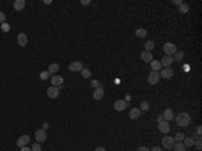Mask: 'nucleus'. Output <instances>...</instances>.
Instances as JSON below:
<instances>
[{
    "instance_id": "obj_1",
    "label": "nucleus",
    "mask_w": 202,
    "mask_h": 151,
    "mask_svg": "<svg viewBox=\"0 0 202 151\" xmlns=\"http://www.w3.org/2000/svg\"><path fill=\"white\" fill-rule=\"evenodd\" d=\"M190 120H191V117L187 112H181V113H178L175 117V122L179 127H186V125L190 123Z\"/></svg>"
},
{
    "instance_id": "obj_2",
    "label": "nucleus",
    "mask_w": 202,
    "mask_h": 151,
    "mask_svg": "<svg viewBox=\"0 0 202 151\" xmlns=\"http://www.w3.org/2000/svg\"><path fill=\"white\" fill-rule=\"evenodd\" d=\"M162 144H163L164 148H167V150H170V148L174 147V144H175V140H174L173 136H164L163 139H162Z\"/></svg>"
},
{
    "instance_id": "obj_3",
    "label": "nucleus",
    "mask_w": 202,
    "mask_h": 151,
    "mask_svg": "<svg viewBox=\"0 0 202 151\" xmlns=\"http://www.w3.org/2000/svg\"><path fill=\"white\" fill-rule=\"evenodd\" d=\"M163 51L166 53V55H171V54H175L176 53V46L171 42H167V43L163 45Z\"/></svg>"
},
{
    "instance_id": "obj_4",
    "label": "nucleus",
    "mask_w": 202,
    "mask_h": 151,
    "mask_svg": "<svg viewBox=\"0 0 202 151\" xmlns=\"http://www.w3.org/2000/svg\"><path fill=\"white\" fill-rule=\"evenodd\" d=\"M159 81H160V74H159L158 72H152V70H151V73L148 74V82L151 85H155V84H158Z\"/></svg>"
},
{
    "instance_id": "obj_5",
    "label": "nucleus",
    "mask_w": 202,
    "mask_h": 151,
    "mask_svg": "<svg viewBox=\"0 0 202 151\" xmlns=\"http://www.w3.org/2000/svg\"><path fill=\"white\" fill-rule=\"evenodd\" d=\"M16 41H18V45L19 46H26L27 42H28V37H27V34H24V32H19L18 37H16Z\"/></svg>"
},
{
    "instance_id": "obj_6",
    "label": "nucleus",
    "mask_w": 202,
    "mask_h": 151,
    "mask_svg": "<svg viewBox=\"0 0 202 151\" xmlns=\"http://www.w3.org/2000/svg\"><path fill=\"white\" fill-rule=\"evenodd\" d=\"M47 96L50 99H57L59 96V89L57 86H49L47 88Z\"/></svg>"
},
{
    "instance_id": "obj_7",
    "label": "nucleus",
    "mask_w": 202,
    "mask_h": 151,
    "mask_svg": "<svg viewBox=\"0 0 202 151\" xmlns=\"http://www.w3.org/2000/svg\"><path fill=\"white\" fill-rule=\"evenodd\" d=\"M159 74H160V77H163V78L170 80L174 77V70L170 69V67H164V69L162 70V73H159Z\"/></svg>"
},
{
    "instance_id": "obj_8",
    "label": "nucleus",
    "mask_w": 202,
    "mask_h": 151,
    "mask_svg": "<svg viewBox=\"0 0 202 151\" xmlns=\"http://www.w3.org/2000/svg\"><path fill=\"white\" fill-rule=\"evenodd\" d=\"M82 69H84V65L79 61H74L69 65V70H71V72H81Z\"/></svg>"
},
{
    "instance_id": "obj_9",
    "label": "nucleus",
    "mask_w": 202,
    "mask_h": 151,
    "mask_svg": "<svg viewBox=\"0 0 202 151\" xmlns=\"http://www.w3.org/2000/svg\"><path fill=\"white\" fill-rule=\"evenodd\" d=\"M113 108L116 111H119V112H123V111L127 108V103L124 101V100H116L114 104H113Z\"/></svg>"
},
{
    "instance_id": "obj_10",
    "label": "nucleus",
    "mask_w": 202,
    "mask_h": 151,
    "mask_svg": "<svg viewBox=\"0 0 202 151\" xmlns=\"http://www.w3.org/2000/svg\"><path fill=\"white\" fill-rule=\"evenodd\" d=\"M46 138H47V135H46V131H44V130H38L35 132V139L38 140V143L44 142V140H46Z\"/></svg>"
},
{
    "instance_id": "obj_11",
    "label": "nucleus",
    "mask_w": 202,
    "mask_h": 151,
    "mask_svg": "<svg viewBox=\"0 0 202 151\" xmlns=\"http://www.w3.org/2000/svg\"><path fill=\"white\" fill-rule=\"evenodd\" d=\"M30 142V136L28 135H22V136L18 138V140H16V144L19 146V147H24V146L27 144V143Z\"/></svg>"
},
{
    "instance_id": "obj_12",
    "label": "nucleus",
    "mask_w": 202,
    "mask_h": 151,
    "mask_svg": "<svg viewBox=\"0 0 202 151\" xmlns=\"http://www.w3.org/2000/svg\"><path fill=\"white\" fill-rule=\"evenodd\" d=\"M173 61H174V58L171 57V55H164L163 58H162V61H159V62H160L162 66L168 67L170 65H173Z\"/></svg>"
},
{
    "instance_id": "obj_13",
    "label": "nucleus",
    "mask_w": 202,
    "mask_h": 151,
    "mask_svg": "<svg viewBox=\"0 0 202 151\" xmlns=\"http://www.w3.org/2000/svg\"><path fill=\"white\" fill-rule=\"evenodd\" d=\"M140 115H141V111L139 109V108H132V109L129 111V119H132V120L139 119Z\"/></svg>"
},
{
    "instance_id": "obj_14",
    "label": "nucleus",
    "mask_w": 202,
    "mask_h": 151,
    "mask_svg": "<svg viewBox=\"0 0 202 151\" xmlns=\"http://www.w3.org/2000/svg\"><path fill=\"white\" fill-rule=\"evenodd\" d=\"M51 84H53V86H61L63 84V77L62 76H53L51 77Z\"/></svg>"
},
{
    "instance_id": "obj_15",
    "label": "nucleus",
    "mask_w": 202,
    "mask_h": 151,
    "mask_svg": "<svg viewBox=\"0 0 202 151\" xmlns=\"http://www.w3.org/2000/svg\"><path fill=\"white\" fill-rule=\"evenodd\" d=\"M162 116H163V119H164V122H171V120L174 119V112H173V109H166L163 112V115H162Z\"/></svg>"
},
{
    "instance_id": "obj_16",
    "label": "nucleus",
    "mask_w": 202,
    "mask_h": 151,
    "mask_svg": "<svg viewBox=\"0 0 202 151\" xmlns=\"http://www.w3.org/2000/svg\"><path fill=\"white\" fill-rule=\"evenodd\" d=\"M24 7H26V1H24V0H15L14 1L15 11H22Z\"/></svg>"
},
{
    "instance_id": "obj_17",
    "label": "nucleus",
    "mask_w": 202,
    "mask_h": 151,
    "mask_svg": "<svg viewBox=\"0 0 202 151\" xmlns=\"http://www.w3.org/2000/svg\"><path fill=\"white\" fill-rule=\"evenodd\" d=\"M158 128H159V131H160V132L167 134V132L170 131V124H168L167 122H162V123H159V124H158Z\"/></svg>"
},
{
    "instance_id": "obj_18",
    "label": "nucleus",
    "mask_w": 202,
    "mask_h": 151,
    "mask_svg": "<svg viewBox=\"0 0 202 151\" xmlns=\"http://www.w3.org/2000/svg\"><path fill=\"white\" fill-rule=\"evenodd\" d=\"M104 97V89L103 88H97L93 92V99L94 100H101Z\"/></svg>"
},
{
    "instance_id": "obj_19",
    "label": "nucleus",
    "mask_w": 202,
    "mask_h": 151,
    "mask_svg": "<svg viewBox=\"0 0 202 151\" xmlns=\"http://www.w3.org/2000/svg\"><path fill=\"white\" fill-rule=\"evenodd\" d=\"M140 58L143 59L144 62H151L152 61V54H151V51H146V50H144L140 54Z\"/></svg>"
},
{
    "instance_id": "obj_20",
    "label": "nucleus",
    "mask_w": 202,
    "mask_h": 151,
    "mask_svg": "<svg viewBox=\"0 0 202 151\" xmlns=\"http://www.w3.org/2000/svg\"><path fill=\"white\" fill-rule=\"evenodd\" d=\"M58 70H59V65L58 64H51V65H49V74L50 76H55L57 73H58Z\"/></svg>"
},
{
    "instance_id": "obj_21",
    "label": "nucleus",
    "mask_w": 202,
    "mask_h": 151,
    "mask_svg": "<svg viewBox=\"0 0 202 151\" xmlns=\"http://www.w3.org/2000/svg\"><path fill=\"white\" fill-rule=\"evenodd\" d=\"M151 69H152V72H158V70L162 69V65L159 61H156V59H152L151 61Z\"/></svg>"
},
{
    "instance_id": "obj_22",
    "label": "nucleus",
    "mask_w": 202,
    "mask_h": 151,
    "mask_svg": "<svg viewBox=\"0 0 202 151\" xmlns=\"http://www.w3.org/2000/svg\"><path fill=\"white\" fill-rule=\"evenodd\" d=\"M174 150L175 151H186V146L183 144V142H175V144H174Z\"/></svg>"
},
{
    "instance_id": "obj_23",
    "label": "nucleus",
    "mask_w": 202,
    "mask_h": 151,
    "mask_svg": "<svg viewBox=\"0 0 202 151\" xmlns=\"http://www.w3.org/2000/svg\"><path fill=\"white\" fill-rule=\"evenodd\" d=\"M189 10H190V7H189L186 3L179 4V12H182V14H187Z\"/></svg>"
},
{
    "instance_id": "obj_24",
    "label": "nucleus",
    "mask_w": 202,
    "mask_h": 151,
    "mask_svg": "<svg viewBox=\"0 0 202 151\" xmlns=\"http://www.w3.org/2000/svg\"><path fill=\"white\" fill-rule=\"evenodd\" d=\"M135 34H136V37L138 38H144L147 35V30L146 29H138Z\"/></svg>"
},
{
    "instance_id": "obj_25",
    "label": "nucleus",
    "mask_w": 202,
    "mask_h": 151,
    "mask_svg": "<svg viewBox=\"0 0 202 151\" xmlns=\"http://www.w3.org/2000/svg\"><path fill=\"white\" fill-rule=\"evenodd\" d=\"M183 144L186 146V147H191V146H194V138H184Z\"/></svg>"
},
{
    "instance_id": "obj_26",
    "label": "nucleus",
    "mask_w": 202,
    "mask_h": 151,
    "mask_svg": "<svg viewBox=\"0 0 202 151\" xmlns=\"http://www.w3.org/2000/svg\"><path fill=\"white\" fill-rule=\"evenodd\" d=\"M194 143H195L197 148H198V150H201V148H202V139H201V136H199V135H195V138H194Z\"/></svg>"
},
{
    "instance_id": "obj_27",
    "label": "nucleus",
    "mask_w": 202,
    "mask_h": 151,
    "mask_svg": "<svg viewBox=\"0 0 202 151\" xmlns=\"http://www.w3.org/2000/svg\"><path fill=\"white\" fill-rule=\"evenodd\" d=\"M154 46H155V45H154V42L152 41H148V42H146V43H144V50H146V51H151V50L154 49Z\"/></svg>"
},
{
    "instance_id": "obj_28",
    "label": "nucleus",
    "mask_w": 202,
    "mask_h": 151,
    "mask_svg": "<svg viewBox=\"0 0 202 151\" xmlns=\"http://www.w3.org/2000/svg\"><path fill=\"white\" fill-rule=\"evenodd\" d=\"M81 74H82V77H84V78H90V77H92L90 70H89V69H85V67H84V69L81 70Z\"/></svg>"
},
{
    "instance_id": "obj_29",
    "label": "nucleus",
    "mask_w": 202,
    "mask_h": 151,
    "mask_svg": "<svg viewBox=\"0 0 202 151\" xmlns=\"http://www.w3.org/2000/svg\"><path fill=\"white\" fill-rule=\"evenodd\" d=\"M184 134H182V132H176L175 134V136H174V140L175 142H183V139H184Z\"/></svg>"
},
{
    "instance_id": "obj_30",
    "label": "nucleus",
    "mask_w": 202,
    "mask_h": 151,
    "mask_svg": "<svg viewBox=\"0 0 202 151\" xmlns=\"http://www.w3.org/2000/svg\"><path fill=\"white\" fill-rule=\"evenodd\" d=\"M139 109H140L141 112H146V111L149 109V104L147 101H141L140 103V108H139Z\"/></svg>"
},
{
    "instance_id": "obj_31",
    "label": "nucleus",
    "mask_w": 202,
    "mask_h": 151,
    "mask_svg": "<svg viewBox=\"0 0 202 151\" xmlns=\"http://www.w3.org/2000/svg\"><path fill=\"white\" fill-rule=\"evenodd\" d=\"M183 57H184V53L183 51H176L174 59H175V61H182V59H183Z\"/></svg>"
},
{
    "instance_id": "obj_32",
    "label": "nucleus",
    "mask_w": 202,
    "mask_h": 151,
    "mask_svg": "<svg viewBox=\"0 0 202 151\" xmlns=\"http://www.w3.org/2000/svg\"><path fill=\"white\" fill-rule=\"evenodd\" d=\"M90 85L94 88V89H97V88H101V86H103V85H101V82H98L97 80H92V81H90Z\"/></svg>"
},
{
    "instance_id": "obj_33",
    "label": "nucleus",
    "mask_w": 202,
    "mask_h": 151,
    "mask_svg": "<svg viewBox=\"0 0 202 151\" xmlns=\"http://www.w3.org/2000/svg\"><path fill=\"white\" fill-rule=\"evenodd\" d=\"M31 151H42V147H41V143H34L31 147Z\"/></svg>"
},
{
    "instance_id": "obj_34",
    "label": "nucleus",
    "mask_w": 202,
    "mask_h": 151,
    "mask_svg": "<svg viewBox=\"0 0 202 151\" xmlns=\"http://www.w3.org/2000/svg\"><path fill=\"white\" fill-rule=\"evenodd\" d=\"M49 72H47V70H46V72H42L41 73V74H39V77H41V80H43V81H44V80H47V78H49Z\"/></svg>"
},
{
    "instance_id": "obj_35",
    "label": "nucleus",
    "mask_w": 202,
    "mask_h": 151,
    "mask_svg": "<svg viewBox=\"0 0 202 151\" xmlns=\"http://www.w3.org/2000/svg\"><path fill=\"white\" fill-rule=\"evenodd\" d=\"M1 30H3L4 32H8V31H9V24H8V23H6V22H4V23L1 24Z\"/></svg>"
},
{
    "instance_id": "obj_36",
    "label": "nucleus",
    "mask_w": 202,
    "mask_h": 151,
    "mask_svg": "<svg viewBox=\"0 0 202 151\" xmlns=\"http://www.w3.org/2000/svg\"><path fill=\"white\" fill-rule=\"evenodd\" d=\"M4 22H6V14L0 11V24H3Z\"/></svg>"
},
{
    "instance_id": "obj_37",
    "label": "nucleus",
    "mask_w": 202,
    "mask_h": 151,
    "mask_svg": "<svg viewBox=\"0 0 202 151\" xmlns=\"http://www.w3.org/2000/svg\"><path fill=\"white\" fill-rule=\"evenodd\" d=\"M201 134H202V127H201V125H198V127H197V135H199V136H201Z\"/></svg>"
},
{
    "instance_id": "obj_38",
    "label": "nucleus",
    "mask_w": 202,
    "mask_h": 151,
    "mask_svg": "<svg viewBox=\"0 0 202 151\" xmlns=\"http://www.w3.org/2000/svg\"><path fill=\"white\" fill-rule=\"evenodd\" d=\"M136 151H149V148H147V147H144V146H141V147H139Z\"/></svg>"
},
{
    "instance_id": "obj_39",
    "label": "nucleus",
    "mask_w": 202,
    "mask_h": 151,
    "mask_svg": "<svg viewBox=\"0 0 202 151\" xmlns=\"http://www.w3.org/2000/svg\"><path fill=\"white\" fill-rule=\"evenodd\" d=\"M47 128H49V123H43V124H42V130L46 131Z\"/></svg>"
},
{
    "instance_id": "obj_40",
    "label": "nucleus",
    "mask_w": 202,
    "mask_h": 151,
    "mask_svg": "<svg viewBox=\"0 0 202 151\" xmlns=\"http://www.w3.org/2000/svg\"><path fill=\"white\" fill-rule=\"evenodd\" d=\"M173 4H176V6H179V4H182L181 0H173Z\"/></svg>"
},
{
    "instance_id": "obj_41",
    "label": "nucleus",
    "mask_w": 202,
    "mask_h": 151,
    "mask_svg": "<svg viewBox=\"0 0 202 151\" xmlns=\"http://www.w3.org/2000/svg\"><path fill=\"white\" fill-rule=\"evenodd\" d=\"M162 122H163V116H162V115H159V116H158V124H159V123H162Z\"/></svg>"
},
{
    "instance_id": "obj_42",
    "label": "nucleus",
    "mask_w": 202,
    "mask_h": 151,
    "mask_svg": "<svg viewBox=\"0 0 202 151\" xmlns=\"http://www.w3.org/2000/svg\"><path fill=\"white\" fill-rule=\"evenodd\" d=\"M20 151H31V148H28V147H26V146H24V147L20 148Z\"/></svg>"
},
{
    "instance_id": "obj_43",
    "label": "nucleus",
    "mask_w": 202,
    "mask_h": 151,
    "mask_svg": "<svg viewBox=\"0 0 202 151\" xmlns=\"http://www.w3.org/2000/svg\"><path fill=\"white\" fill-rule=\"evenodd\" d=\"M124 101H125V103L131 101V96H129V95H127V96H125V100H124Z\"/></svg>"
},
{
    "instance_id": "obj_44",
    "label": "nucleus",
    "mask_w": 202,
    "mask_h": 151,
    "mask_svg": "<svg viewBox=\"0 0 202 151\" xmlns=\"http://www.w3.org/2000/svg\"><path fill=\"white\" fill-rule=\"evenodd\" d=\"M94 151H105V148H104V147H101V146H100V147H97Z\"/></svg>"
},
{
    "instance_id": "obj_45",
    "label": "nucleus",
    "mask_w": 202,
    "mask_h": 151,
    "mask_svg": "<svg viewBox=\"0 0 202 151\" xmlns=\"http://www.w3.org/2000/svg\"><path fill=\"white\" fill-rule=\"evenodd\" d=\"M149 151H162V150H160V147H154L152 150H149Z\"/></svg>"
},
{
    "instance_id": "obj_46",
    "label": "nucleus",
    "mask_w": 202,
    "mask_h": 151,
    "mask_svg": "<svg viewBox=\"0 0 202 151\" xmlns=\"http://www.w3.org/2000/svg\"><path fill=\"white\" fill-rule=\"evenodd\" d=\"M43 3H44V4H50V3H51V0H44Z\"/></svg>"
}]
</instances>
